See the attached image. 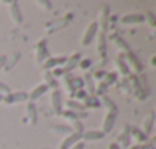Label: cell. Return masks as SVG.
Wrapping results in <instances>:
<instances>
[{"instance_id":"d6a6232c","label":"cell","mask_w":156,"mask_h":149,"mask_svg":"<svg viewBox=\"0 0 156 149\" xmlns=\"http://www.w3.org/2000/svg\"><path fill=\"white\" fill-rule=\"evenodd\" d=\"M17 60H19V54L16 52V54H12V55H11V61H6V63H5L3 69H5V71H9V69L16 65V61H17Z\"/></svg>"},{"instance_id":"8fae6325","label":"cell","mask_w":156,"mask_h":149,"mask_svg":"<svg viewBox=\"0 0 156 149\" xmlns=\"http://www.w3.org/2000/svg\"><path fill=\"white\" fill-rule=\"evenodd\" d=\"M130 143H132V135H130V128L129 126H126L124 129H122V132H119V135H118V146L119 147H124V149H127L129 146H130Z\"/></svg>"},{"instance_id":"60d3db41","label":"cell","mask_w":156,"mask_h":149,"mask_svg":"<svg viewBox=\"0 0 156 149\" xmlns=\"http://www.w3.org/2000/svg\"><path fill=\"white\" fill-rule=\"evenodd\" d=\"M107 149H121V147H119L116 143H110V144L107 146Z\"/></svg>"},{"instance_id":"f1b7e54d","label":"cell","mask_w":156,"mask_h":149,"mask_svg":"<svg viewBox=\"0 0 156 149\" xmlns=\"http://www.w3.org/2000/svg\"><path fill=\"white\" fill-rule=\"evenodd\" d=\"M100 103L101 105H104L106 108H107V111H118V108H116V105L107 97V95H103L101 97V100H100Z\"/></svg>"},{"instance_id":"44dd1931","label":"cell","mask_w":156,"mask_h":149,"mask_svg":"<svg viewBox=\"0 0 156 149\" xmlns=\"http://www.w3.org/2000/svg\"><path fill=\"white\" fill-rule=\"evenodd\" d=\"M61 117L66 118L67 121H75V120H81L83 117H86L84 112H73V111H63L61 112Z\"/></svg>"},{"instance_id":"8992f818","label":"cell","mask_w":156,"mask_h":149,"mask_svg":"<svg viewBox=\"0 0 156 149\" xmlns=\"http://www.w3.org/2000/svg\"><path fill=\"white\" fill-rule=\"evenodd\" d=\"M28 100V94L26 92H9L8 95L3 97V103L11 106L14 103H22V102H26Z\"/></svg>"},{"instance_id":"ffe728a7","label":"cell","mask_w":156,"mask_h":149,"mask_svg":"<svg viewBox=\"0 0 156 149\" xmlns=\"http://www.w3.org/2000/svg\"><path fill=\"white\" fill-rule=\"evenodd\" d=\"M124 60H126V61H129V63H130V66H132V69H135L136 72H141V71H142L141 61L135 57V54H133V52L124 54ZM130 66H129V68H130Z\"/></svg>"},{"instance_id":"b9f144b4","label":"cell","mask_w":156,"mask_h":149,"mask_svg":"<svg viewBox=\"0 0 156 149\" xmlns=\"http://www.w3.org/2000/svg\"><path fill=\"white\" fill-rule=\"evenodd\" d=\"M89 65H90V61H89V60H84V61H80V66H81V68H86V66H89Z\"/></svg>"},{"instance_id":"9c48e42d","label":"cell","mask_w":156,"mask_h":149,"mask_svg":"<svg viewBox=\"0 0 156 149\" xmlns=\"http://www.w3.org/2000/svg\"><path fill=\"white\" fill-rule=\"evenodd\" d=\"M109 14H110V9H109V6H103V9H101V13H100V20L97 22L98 23V29H100V32H106L107 31V26H109Z\"/></svg>"},{"instance_id":"7402d4cb","label":"cell","mask_w":156,"mask_h":149,"mask_svg":"<svg viewBox=\"0 0 156 149\" xmlns=\"http://www.w3.org/2000/svg\"><path fill=\"white\" fill-rule=\"evenodd\" d=\"M97 43H98V54H100V57H104L106 51H107V45H106V35L103 32L97 34Z\"/></svg>"},{"instance_id":"d4e9b609","label":"cell","mask_w":156,"mask_h":149,"mask_svg":"<svg viewBox=\"0 0 156 149\" xmlns=\"http://www.w3.org/2000/svg\"><path fill=\"white\" fill-rule=\"evenodd\" d=\"M83 85L87 86L89 95H94V92H95V85L92 83V76H90V74H84V76H83Z\"/></svg>"},{"instance_id":"ac0fdd59","label":"cell","mask_w":156,"mask_h":149,"mask_svg":"<svg viewBox=\"0 0 156 149\" xmlns=\"http://www.w3.org/2000/svg\"><path fill=\"white\" fill-rule=\"evenodd\" d=\"M43 79H44V85L48 88H52V91L58 89V80L52 76L51 71H43Z\"/></svg>"},{"instance_id":"e0dca14e","label":"cell","mask_w":156,"mask_h":149,"mask_svg":"<svg viewBox=\"0 0 156 149\" xmlns=\"http://www.w3.org/2000/svg\"><path fill=\"white\" fill-rule=\"evenodd\" d=\"M104 137V134L101 131H84L81 134V141H97V140H101Z\"/></svg>"},{"instance_id":"2e32d148","label":"cell","mask_w":156,"mask_h":149,"mask_svg":"<svg viewBox=\"0 0 156 149\" xmlns=\"http://www.w3.org/2000/svg\"><path fill=\"white\" fill-rule=\"evenodd\" d=\"M26 115H28V120H29V125H37V106L34 102H28L26 103Z\"/></svg>"},{"instance_id":"4dcf8cb0","label":"cell","mask_w":156,"mask_h":149,"mask_svg":"<svg viewBox=\"0 0 156 149\" xmlns=\"http://www.w3.org/2000/svg\"><path fill=\"white\" fill-rule=\"evenodd\" d=\"M52 132L54 134H66V135H69L72 131H70L69 126H54L52 128Z\"/></svg>"},{"instance_id":"4316f807","label":"cell","mask_w":156,"mask_h":149,"mask_svg":"<svg viewBox=\"0 0 156 149\" xmlns=\"http://www.w3.org/2000/svg\"><path fill=\"white\" fill-rule=\"evenodd\" d=\"M61 83H63V86H64V89H66V92L69 94V95H73L75 94V89H73V86H72V82H70V77L66 76L63 77V80H61Z\"/></svg>"},{"instance_id":"52a82bcc","label":"cell","mask_w":156,"mask_h":149,"mask_svg":"<svg viewBox=\"0 0 156 149\" xmlns=\"http://www.w3.org/2000/svg\"><path fill=\"white\" fill-rule=\"evenodd\" d=\"M153 125H154V112L150 111V112H147L145 117L142 118V126H141L139 131H141L144 135H148V134L151 132V129H153Z\"/></svg>"},{"instance_id":"8d00e7d4","label":"cell","mask_w":156,"mask_h":149,"mask_svg":"<svg viewBox=\"0 0 156 149\" xmlns=\"http://www.w3.org/2000/svg\"><path fill=\"white\" fill-rule=\"evenodd\" d=\"M37 5L38 6H43L41 9H51V2H44V0H38V2H37Z\"/></svg>"},{"instance_id":"f546056e","label":"cell","mask_w":156,"mask_h":149,"mask_svg":"<svg viewBox=\"0 0 156 149\" xmlns=\"http://www.w3.org/2000/svg\"><path fill=\"white\" fill-rule=\"evenodd\" d=\"M107 85L104 83V82H98V85L95 86V95H100V97H103V95H106L107 94Z\"/></svg>"},{"instance_id":"d590c367","label":"cell","mask_w":156,"mask_h":149,"mask_svg":"<svg viewBox=\"0 0 156 149\" xmlns=\"http://www.w3.org/2000/svg\"><path fill=\"white\" fill-rule=\"evenodd\" d=\"M75 97H76V100H83L84 102V99L87 97V92L83 91V89H80V91H76V95Z\"/></svg>"},{"instance_id":"30bf717a","label":"cell","mask_w":156,"mask_h":149,"mask_svg":"<svg viewBox=\"0 0 156 149\" xmlns=\"http://www.w3.org/2000/svg\"><path fill=\"white\" fill-rule=\"evenodd\" d=\"M115 66H116L118 72L121 74L122 77H129V76H130V68H129L127 61L124 60V54H119V55L116 57V60H115Z\"/></svg>"},{"instance_id":"e575fe53","label":"cell","mask_w":156,"mask_h":149,"mask_svg":"<svg viewBox=\"0 0 156 149\" xmlns=\"http://www.w3.org/2000/svg\"><path fill=\"white\" fill-rule=\"evenodd\" d=\"M9 94V88L5 85V83H2V82H0V95H8Z\"/></svg>"},{"instance_id":"484cf974","label":"cell","mask_w":156,"mask_h":149,"mask_svg":"<svg viewBox=\"0 0 156 149\" xmlns=\"http://www.w3.org/2000/svg\"><path fill=\"white\" fill-rule=\"evenodd\" d=\"M66 106L69 108V111H73V112H83V109H84L83 103H78L75 100H67L66 102Z\"/></svg>"},{"instance_id":"4fadbf2b","label":"cell","mask_w":156,"mask_h":149,"mask_svg":"<svg viewBox=\"0 0 156 149\" xmlns=\"http://www.w3.org/2000/svg\"><path fill=\"white\" fill-rule=\"evenodd\" d=\"M66 61V57L61 55V57H49L44 63H43V71H51V69H55L58 65H64Z\"/></svg>"},{"instance_id":"5bb4252c","label":"cell","mask_w":156,"mask_h":149,"mask_svg":"<svg viewBox=\"0 0 156 149\" xmlns=\"http://www.w3.org/2000/svg\"><path fill=\"white\" fill-rule=\"evenodd\" d=\"M78 63H80V54L78 52H75V54H72L70 57H66V61H64V65L61 66V69L64 71V74H67L70 69H73Z\"/></svg>"},{"instance_id":"cb8c5ba5","label":"cell","mask_w":156,"mask_h":149,"mask_svg":"<svg viewBox=\"0 0 156 149\" xmlns=\"http://www.w3.org/2000/svg\"><path fill=\"white\" fill-rule=\"evenodd\" d=\"M130 135H133L138 141V144H142V143H147V135H144L139 129L136 128H130Z\"/></svg>"},{"instance_id":"9a60e30c","label":"cell","mask_w":156,"mask_h":149,"mask_svg":"<svg viewBox=\"0 0 156 149\" xmlns=\"http://www.w3.org/2000/svg\"><path fill=\"white\" fill-rule=\"evenodd\" d=\"M145 20V17L142 14H126L121 17V23L124 25H135V23H142Z\"/></svg>"},{"instance_id":"5b68a950","label":"cell","mask_w":156,"mask_h":149,"mask_svg":"<svg viewBox=\"0 0 156 149\" xmlns=\"http://www.w3.org/2000/svg\"><path fill=\"white\" fill-rule=\"evenodd\" d=\"M116 115H118V111H106L104 118H103V131H101L103 134H107L112 131L115 120H116Z\"/></svg>"},{"instance_id":"ab89813d","label":"cell","mask_w":156,"mask_h":149,"mask_svg":"<svg viewBox=\"0 0 156 149\" xmlns=\"http://www.w3.org/2000/svg\"><path fill=\"white\" fill-rule=\"evenodd\" d=\"M5 63H6V57L5 55H0V69H3Z\"/></svg>"},{"instance_id":"3957f363","label":"cell","mask_w":156,"mask_h":149,"mask_svg":"<svg viewBox=\"0 0 156 149\" xmlns=\"http://www.w3.org/2000/svg\"><path fill=\"white\" fill-rule=\"evenodd\" d=\"M8 5V13H9V19L12 20L14 25H20L23 22V16H22V9H20V5L17 2H6Z\"/></svg>"},{"instance_id":"7a4b0ae2","label":"cell","mask_w":156,"mask_h":149,"mask_svg":"<svg viewBox=\"0 0 156 149\" xmlns=\"http://www.w3.org/2000/svg\"><path fill=\"white\" fill-rule=\"evenodd\" d=\"M97 34H98V23H97V22H90V23L87 25L86 31L83 32V39H81L83 46H89V45L95 40Z\"/></svg>"},{"instance_id":"836d02e7","label":"cell","mask_w":156,"mask_h":149,"mask_svg":"<svg viewBox=\"0 0 156 149\" xmlns=\"http://www.w3.org/2000/svg\"><path fill=\"white\" fill-rule=\"evenodd\" d=\"M127 149H154L153 147V143H142V144H132V146H129Z\"/></svg>"},{"instance_id":"f35d334b","label":"cell","mask_w":156,"mask_h":149,"mask_svg":"<svg viewBox=\"0 0 156 149\" xmlns=\"http://www.w3.org/2000/svg\"><path fill=\"white\" fill-rule=\"evenodd\" d=\"M144 17H148V19H150L148 22H150V25H151V26H154V25H156V23H154V20H153L154 17H153V14H151V13H148V14H147V16H144Z\"/></svg>"},{"instance_id":"ee69618b","label":"cell","mask_w":156,"mask_h":149,"mask_svg":"<svg viewBox=\"0 0 156 149\" xmlns=\"http://www.w3.org/2000/svg\"><path fill=\"white\" fill-rule=\"evenodd\" d=\"M46 149H51V147H46Z\"/></svg>"},{"instance_id":"74e56055","label":"cell","mask_w":156,"mask_h":149,"mask_svg":"<svg viewBox=\"0 0 156 149\" xmlns=\"http://www.w3.org/2000/svg\"><path fill=\"white\" fill-rule=\"evenodd\" d=\"M69 149H84V143L83 141H78V143H75L72 147H69Z\"/></svg>"},{"instance_id":"1f68e13d","label":"cell","mask_w":156,"mask_h":149,"mask_svg":"<svg viewBox=\"0 0 156 149\" xmlns=\"http://www.w3.org/2000/svg\"><path fill=\"white\" fill-rule=\"evenodd\" d=\"M101 82H104L107 86L112 85V83H115V82H116V72H109V74H106V79L101 80Z\"/></svg>"},{"instance_id":"277c9868","label":"cell","mask_w":156,"mask_h":149,"mask_svg":"<svg viewBox=\"0 0 156 149\" xmlns=\"http://www.w3.org/2000/svg\"><path fill=\"white\" fill-rule=\"evenodd\" d=\"M51 106L55 115H61L63 112V99H61V92L58 89L51 92Z\"/></svg>"},{"instance_id":"83f0119b","label":"cell","mask_w":156,"mask_h":149,"mask_svg":"<svg viewBox=\"0 0 156 149\" xmlns=\"http://www.w3.org/2000/svg\"><path fill=\"white\" fill-rule=\"evenodd\" d=\"M112 40L116 43V46H118V48H119L122 52H126V54H129V52H130V48H129V45H127V43H126V42L121 39V37H116V35H113V37H112Z\"/></svg>"},{"instance_id":"ba28073f","label":"cell","mask_w":156,"mask_h":149,"mask_svg":"<svg viewBox=\"0 0 156 149\" xmlns=\"http://www.w3.org/2000/svg\"><path fill=\"white\" fill-rule=\"evenodd\" d=\"M78 141H81V134L70 132L69 135H66V137L61 140L58 149H69V147H72V146H73L75 143H78Z\"/></svg>"},{"instance_id":"7c38bea8","label":"cell","mask_w":156,"mask_h":149,"mask_svg":"<svg viewBox=\"0 0 156 149\" xmlns=\"http://www.w3.org/2000/svg\"><path fill=\"white\" fill-rule=\"evenodd\" d=\"M49 91V88L44 85V83H41V85H38V86H35L29 94H28V100L29 102H35V100H38V99H41L46 92Z\"/></svg>"},{"instance_id":"d6986e66","label":"cell","mask_w":156,"mask_h":149,"mask_svg":"<svg viewBox=\"0 0 156 149\" xmlns=\"http://www.w3.org/2000/svg\"><path fill=\"white\" fill-rule=\"evenodd\" d=\"M67 19H72V14H67L64 19H61V20H58V22H52V23H49L48 26H46V31L51 34V32H54L55 29H60V28H63V26H66L67 25Z\"/></svg>"},{"instance_id":"603a6c76","label":"cell","mask_w":156,"mask_h":149,"mask_svg":"<svg viewBox=\"0 0 156 149\" xmlns=\"http://www.w3.org/2000/svg\"><path fill=\"white\" fill-rule=\"evenodd\" d=\"M83 106H84V109H86V108L97 109V108L101 106V103H100V99H98L97 95H87V97L84 99V102H83Z\"/></svg>"},{"instance_id":"7bdbcfd3","label":"cell","mask_w":156,"mask_h":149,"mask_svg":"<svg viewBox=\"0 0 156 149\" xmlns=\"http://www.w3.org/2000/svg\"><path fill=\"white\" fill-rule=\"evenodd\" d=\"M3 102V95H0V103H2Z\"/></svg>"},{"instance_id":"6da1fadb","label":"cell","mask_w":156,"mask_h":149,"mask_svg":"<svg viewBox=\"0 0 156 149\" xmlns=\"http://www.w3.org/2000/svg\"><path fill=\"white\" fill-rule=\"evenodd\" d=\"M34 57H35V61L43 65L48 58H49V51H48V42L46 39H41L37 42V45L34 46Z\"/></svg>"}]
</instances>
